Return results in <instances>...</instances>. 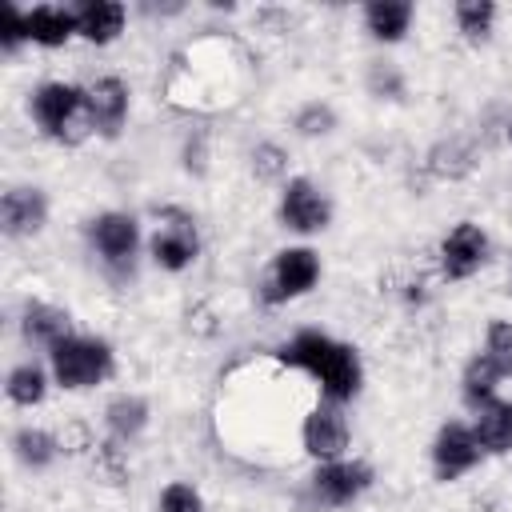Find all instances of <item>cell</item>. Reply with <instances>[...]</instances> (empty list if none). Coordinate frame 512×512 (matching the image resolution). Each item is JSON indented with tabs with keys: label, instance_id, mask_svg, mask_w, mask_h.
I'll use <instances>...</instances> for the list:
<instances>
[{
	"label": "cell",
	"instance_id": "obj_10",
	"mask_svg": "<svg viewBox=\"0 0 512 512\" xmlns=\"http://www.w3.org/2000/svg\"><path fill=\"white\" fill-rule=\"evenodd\" d=\"M124 108H128V92H124V84H120V80H100V84L88 92L92 124H100L104 132H116V128H120Z\"/></svg>",
	"mask_w": 512,
	"mask_h": 512
},
{
	"label": "cell",
	"instance_id": "obj_8",
	"mask_svg": "<svg viewBox=\"0 0 512 512\" xmlns=\"http://www.w3.org/2000/svg\"><path fill=\"white\" fill-rule=\"evenodd\" d=\"M476 452H480L476 436H472L468 428H460V424H448V428L440 432V440H436V472L448 480V476L472 468V464H476Z\"/></svg>",
	"mask_w": 512,
	"mask_h": 512
},
{
	"label": "cell",
	"instance_id": "obj_19",
	"mask_svg": "<svg viewBox=\"0 0 512 512\" xmlns=\"http://www.w3.org/2000/svg\"><path fill=\"white\" fill-rule=\"evenodd\" d=\"M496 368L488 364V356H480V360H472L468 364V376H464V396L472 400V404H488V396H492V384H496Z\"/></svg>",
	"mask_w": 512,
	"mask_h": 512
},
{
	"label": "cell",
	"instance_id": "obj_22",
	"mask_svg": "<svg viewBox=\"0 0 512 512\" xmlns=\"http://www.w3.org/2000/svg\"><path fill=\"white\" fill-rule=\"evenodd\" d=\"M492 16H496V8H492L488 0H464V4H456V20H460V28H464L472 40L488 32Z\"/></svg>",
	"mask_w": 512,
	"mask_h": 512
},
{
	"label": "cell",
	"instance_id": "obj_26",
	"mask_svg": "<svg viewBox=\"0 0 512 512\" xmlns=\"http://www.w3.org/2000/svg\"><path fill=\"white\" fill-rule=\"evenodd\" d=\"M20 36H28V20H24L12 4H4V32H0L4 48H16V40H20Z\"/></svg>",
	"mask_w": 512,
	"mask_h": 512
},
{
	"label": "cell",
	"instance_id": "obj_7",
	"mask_svg": "<svg viewBox=\"0 0 512 512\" xmlns=\"http://www.w3.org/2000/svg\"><path fill=\"white\" fill-rule=\"evenodd\" d=\"M344 440H348V428H344V420H340L336 408H316L308 416V424H304V448L312 456L332 460V456L344 452Z\"/></svg>",
	"mask_w": 512,
	"mask_h": 512
},
{
	"label": "cell",
	"instance_id": "obj_11",
	"mask_svg": "<svg viewBox=\"0 0 512 512\" xmlns=\"http://www.w3.org/2000/svg\"><path fill=\"white\" fill-rule=\"evenodd\" d=\"M0 216H4V228L16 236V232H28L44 220V200L40 192H28V188H12L0 204Z\"/></svg>",
	"mask_w": 512,
	"mask_h": 512
},
{
	"label": "cell",
	"instance_id": "obj_21",
	"mask_svg": "<svg viewBox=\"0 0 512 512\" xmlns=\"http://www.w3.org/2000/svg\"><path fill=\"white\" fill-rule=\"evenodd\" d=\"M8 396H12L16 404H36V400L44 396V376H40L32 364L16 368V372L8 376Z\"/></svg>",
	"mask_w": 512,
	"mask_h": 512
},
{
	"label": "cell",
	"instance_id": "obj_20",
	"mask_svg": "<svg viewBox=\"0 0 512 512\" xmlns=\"http://www.w3.org/2000/svg\"><path fill=\"white\" fill-rule=\"evenodd\" d=\"M488 364L500 376H512V324H492L488 328Z\"/></svg>",
	"mask_w": 512,
	"mask_h": 512
},
{
	"label": "cell",
	"instance_id": "obj_9",
	"mask_svg": "<svg viewBox=\"0 0 512 512\" xmlns=\"http://www.w3.org/2000/svg\"><path fill=\"white\" fill-rule=\"evenodd\" d=\"M364 488H368V468L364 464H328V468L316 472V496L324 504H348Z\"/></svg>",
	"mask_w": 512,
	"mask_h": 512
},
{
	"label": "cell",
	"instance_id": "obj_4",
	"mask_svg": "<svg viewBox=\"0 0 512 512\" xmlns=\"http://www.w3.org/2000/svg\"><path fill=\"white\" fill-rule=\"evenodd\" d=\"M316 284V256L308 248H288L276 256V272H272V288L264 292L268 300H284L296 292H308Z\"/></svg>",
	"mask_w": 512,
	"mask_h": 512
},
{
	"label": "cell",
	"instance_id": "obj_6",
	"mask_svg": "<svg viewBox=\"0 0 512 512\" xmlns=\"http://www.w3.org/2000/svg\"><path fill=\"white\" fill-rule=\"evenodd\" d=\"M284 224L296 228V232H312L328 220V204L320 200V192L308 184V180H292L288 192H284Z\"/></svg>",
	"mask_w": 512,
	"mask_h": 512
},
{
	"label": "cell",
	"instance_id": "obj_28",
	"mask_svg": "<svg viewBox=\"0 0 512 512\" xmlns=\"http://www.w3.org/2000/svg\"><path fill=\"white\" fill-rule=\"evenodd\" d=\"M508 136H512V128H508Z\"/></svg>",
	"mask_w": 512,
	"mask_h": 512
},
{
	"label": "cell",
	"instance_id": "obj_17",
	"mask_svg": "<svg viewBox=\"0 0 512 512\" xmlns=\"http://www.w3.org/2000/svg\"><path fill=\"white\" fill-rule=\"evenodd\" d=\"M412 20V8L408 4H396V0H380V4H368V28L372 36L380 40H400L404 28Z\"/></svg>",
	"mask_w": 512,
	"mask_h": 512
},
{
	"label": "cell",
	"instance_id": "obj_25",
	"mask_svg": "<svg viewBox=\"0 0 512 512\" xmlns=\"http://www.w3.org/2000/svg\"><path fill=\"white\" fill-rule=\"evenodd\" d=\"M164 512H200V496L184 484H172L164 492Z\"/></svg>",
	"mask_w": 512,
	"mask_h": 512
},
{
	"label": "cell",
	"instance_id": "obj_13",
	"mask_svg": "<svg viewBox=\"0 0 512 512\" xmlns=\"http://www.w3.org/2000/svg\"><path fill=\"white\" fill-rule=\"evenodd\" d=\"M96 248L108 256V260H124V256H132V248H136V224L128 220V216H100L96 220Z\"/></svg>",
	"mask_w": 512,
	"mask_h": 512
},
{
	"label": "cell",
	"instance_id": "obj_12",
	"mask_svg": "<svg viewBox=\"0 0 512 512\" xmlns=\"http://www.w3.org/2000/svg\"><path fill=\"white\" fill-rule=\"evenodd\" d=\"M120 24H124V8H120V4L96 0V4H84V8L76 12V32H84V36L96 40V44L112 40V36L120 32Z\"/></svg>",
	"mask_w": 512,
	"mask_h": 512
},
{
	"label": "cell",
	"instance_id": "obj_1",
	"mask_svg": "<svg viewBox=\"0 0 512 512\" xmlns=\"http://www.w3.org/2000/svg\"><path fill=\"white\" fill-rule=\"evenodd\" d=\"M280 360H284V364H296V368H304V372H312V376L324 384V392H328L332 400L352 396L356 384H360L356 352L344 348V344H332V340L320 336V332H300V336L280 352Z\"/></svg>",
	"mask_w": 512,
	"mask_h": 512
},
{
	"label": "cell",
	"instance_id": "obj_18",
	"mask_svg": "<svg viewBox=\"0 0 512 512\" xmlns=\"http://www.w3.org/2000/svg\"><path fill=\"white\" fill-rule=\"evenodd\" d=\"M152 252H156V260H160L164 268H184V264L196 256V236H192V232L180 224V228H172V232L156 236Z\"/></svg>",
	"mask_w": 512,
	"mask_h": 512
},
{
	"label": "cell",
	"instance_id": "obj_23",
	"mask_svg": "<svg viewBox=\"0 0 512 512\" xmlns=\"http://www.w3.org/2000/svg\"><path fill=\"white\" fill-rule=\"evenodd\" d=\"M108 424H112L116 436L140 432V424H144V404H140V400H116V404L108 408Z\"/></svg>",
	"mask_w": 512,
	"mask_h": 512
},
{
	"label": "cell",
	"instance_id": "obj_2",
	"mask_svg": "<svg viewBox=\"0 0 512 512\" xmlns=\"http://www.w3.org/2000/svg\"><path fill=\"white\" fill-rule=\"evenodd\" d=\"M32 112L40 120L44 132L60 136V140H80L92 128V112H88V96H80L68 84H44L32 100Z\"/></svg>",
	"mask_w": 512,
	"mask_h": 512
},
{
	"label": "cell",
	"instance_id": "obj_16",
	"mask_svg": "<svg viewBox=\"0 0 512 512\" xmlns=\"http://www.w3.org/2000/svg\"><path fill=\"white\" fill-rule=\"evenodd\" d=\"M24 332L32 336V340H44V344H60V340H68V316L60 312V308H48V304H28V312H24Z\"/></svg>",
	"mask_w": 512,
	"mask_h": 512
},
{
	"label": "cell",
	"instance_id": "obj_27",
	"mask_svg": "<svg viewBox=\"0 0 512 512\" xmlns=\"http://www.w3.org/2000/svg\"><path fill=\"white\" fill-rule=\"evenodd\" d=\"M324 124H328V112H324V108H308V112L300 116V128H304V132H324Z\"/></svg>",
	"mask_w": 512,
	"mask_h": 512
},
{
	"label": "cell",
	"instance_id": "obj_24",
	"mask_svg": "<svg viewBox=\"0 0 512 512\" xmlns=\"http://www.w3.org/2000/svg\"><path fill=\"white\" fill-rule=\"evenodd\" d=\"M16 448H20V460H28V464H48L52 460V440L44 432H20Z\"/></svg>",
	"mask_w": 512,
	"mask_h": 512
},
{
	"label": "cell",
	"instance_id": "obj_3",
	"mask_svg": "<svg viewBox=\"0 0 512 512\" xmlns=\"http://www.w3.org/2000/svg\"><path fill=\"white\" fill-rule=\"evenodd\" d=\"M112 356L100 340H60L52 348V368L60 376L64 388H84V384H96L104 372H108Z\"/></svg>",
	"mask_w": 512,
	"mask_h": 512
},
{
	"label": "cell",
	"instance_id": "obj_5",
	"mask_svg": "<svg viewBox=\"0 0 512 512\" xmlns=\"http://www.w3.org/2000/svg\"><path fill=\"white\" fill-rule=\"evenodd\" d=\"M484 232L476 228V224H460L448 240H444V272L452 276V280H464V276H472L476 268H480V260H484Z\"/></svg>",
	"mask_w": 512,
	"mask_h": 512
},
{
	"label": "cell",
	"instance_id": "obj_15",
	"mask_svg": "<svg viewBox=\"0 0 512 512\" xmlns=\"http://www.w3.org/2000/svg\"><path fill=\"white\" fill-rule=\"evenodd\" d=\"M24 20H28V36L36 44H64L68 32L76 28V16L60 12V8H32Z\"/></svg>",
	"mask_w": 512,
	"mask_h": 512
},
{
	"label": "cell",
	"instance_id": "obj_14",
	"mask_svg": "<svg viewBox=\"0 0 512 512\" xmlns=\"http://www.w3.org/2000/svg\"><path fill=\"white\" fill-rule=\"evenodd\" d=\"M472 436H476V444H484L492 452L512 448V404H484Z\"/></svg>",
	"mask_w": 512,
	"mask_h": 512
}]
</instances>
